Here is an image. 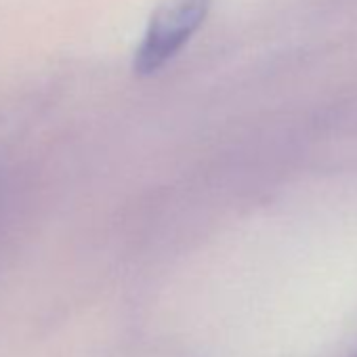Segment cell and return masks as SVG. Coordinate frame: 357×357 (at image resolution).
Here are the masks:
<instances>
[{
	"label": "cell",
	"mask_w": 357,
	"mask_h": 357,
	"mask_svg": "<svg viewBox=\"0 0 357 357\" xmlns=\"http://www.w3.org/2000/svg\"><path fill=\"white\" fill-rule=\"evenodd\" d=\"M215 0H162L151 11L132 57L139 76L158 74L200 32Z\"/></svg>",
	"instance_id": "obj_1"
},
{
	"label": "cell",
	"mask_w": 357,
	"mask_h": 357,
	"mask_svg": "<svg viewBox=\"0 0 357 357\" xmlns=\"http://www.w3.org/2000/svg\"><path fill=\"white\" fill-rule=\"evenodd\" d=\"M353 357H357V353H355V355H353Z\"/></svg>",
	"instance_id": "obj_2"
}]
</instances>
